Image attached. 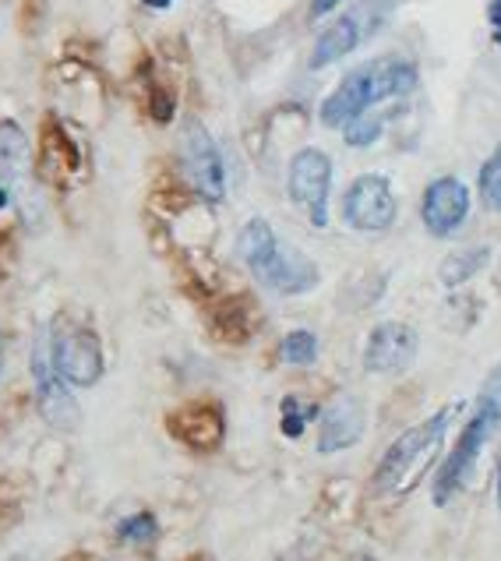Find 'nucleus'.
I'll use <instances>...</instances> for the list:
<instances>
[{"mask_svg": "<svg viewBox=\"0 0 501 561\" xmlns=\"http://www.w3.org/2000/svg\"><path fill=\"white\" fill-rule=\"evenodd\" d=\"M413 89H417V68L410 60H399V57L371 60L364 68L350 71L343 82L329 92V100L321 103V124L346 127L350 121L371 114V106L402 100V95H410Z\"/></svg>", "mask_w": 501, "mask_h": 561, "instance_id": "1", "label": "nucleus"}, {"mask_svg": "<svg viewBox=\"0 0 501 561\" xmlns=\"http://www.w3.org/2000/svg\"><path fill=\"white\" fill-rule=\"evenodd\" d=\"M459 407H445L428 421H420L417 427L402 431V435L385 448V456L375 470V491L385 499H399V494H410L424 473L434 467V459L442 456V445L448 435V424L456 416Z\"/></svg>", "mask_w": 501, "mask_h": 561, "instance_id": "2", "label": "nucleus"}, {"mask_svg": "<svg viewBox=\"0 0 501 561\" xmlns=\"http://www.w3.org/2000/svg\"><path fill=\"white\" fill-rule=\"evenodd\" d=\"M237 254L269 290L283 297H300L318 286V265L297 248L283 244L265 219L244 222V230L237 237Z\"/></svg>", "mask_w": 501, "mask_h": 561, "instance_id": "3", "label": "nucleus"}, {"mask_svg": "<svg viewBox=\"0 0 501 561\" xmlns=\"http://www.w3.org/2000/svg\"><path fill=\"white\" fill-rule=\"evenodd\" d=\"M498 427H501V364L488 375V381H483L470 421H466L456 448H452L439 477H434V505H448L466 484H470L483 445L494 438Z\"/></svg>", "mask_w": 501, "mask_h": 561, "instance_id": "4", "label": "nucleus"}, {"mask_svg": "<svg viewBox=\"0 0 501 561\" xmlns=\"http://www.w3.org/2000/svg\"><path fill=\"white\" fill-rule=\"evenodd\" d=\"M32 385H36V403L43 421L57 431H75L82 424V410H78L71 385L57 371L50 354V329H43L32 343Z\"/></svg>", "mask_w": 501, "mask_h": 561, "instance_id": "5", "label": "nucleus"}, {"mask_svg": "<svg viewBox=\"0 0 501 561\" xmlns=\"http://www.w3.org/2000/svg\"><path fill=\"white\" fill-rule=\"evenodd\" d=\"M50 354L64 381L78 389H92L106 371L103 343L89 325H50Z\"/></svg>", "mask_w": 501, "mask_h": 561, "instance_id": "6", "label": "nucleus"}, {"mask_svg": "<svg viewBox=\"0 0 501 561\" xmlns=\"http://www.w3.org/2000/svg\"><path fill=\"white\" fill-rule=\"evenodd\" d=\"M286 187L294 205L304 208L311 227H326L329 222V195H332V159L321 149H300L289 159Z\"/></svg>", "mask_w": 501, "mask_h": 561, "instance_id": "7", "label": "nucleus"}, {"mask_svg": "<svg viewBox=\"0 0 501 561\" xmlns=\"http://www.w3.org/2000/svg\"><path fill=\"white\" fill-rule=\"evenodd\" d=\"M399 202L392 184L382 178V173H364L357 178L343 195V219L346 227L361 230V233H382L396 222Z\"/></svg>", "mask_w": 501, "mask_h": 561, "instance_id": "8", "label": "nucleus"}, {"mask_svg": "<svg viewBox=\"0 0 501 561\" xmlns=\"http://www.w3.org/2000/svg\"><path fill=\"white\" fill-rule=\"evenodd\" d=\"M181 156H184V170L198 195L208 202H219L226 195V167H223L219 146L198 121H187Z\"/></svg>", "mask_w": 501, "mask_h": 561, "instance_id": "9", "label": "nucleus"}, {"mask_svg": "<svg viewBox=\"0 0 501 561\" xmlns=\"http://www.w3.org/2000/svg\"><path fill=\"white\" fill-rule=\"evenodd\" d=\"M466 216H470V191L459 178H439L424 187V198H420V219L431 237H452Z\"/></svg>", "mask_w": 501, "mask_h": 561, "instance_id": "10", "label": "nucleus"}, {"mask_svg": "<svg viewBox=\"0 0 501 561\" xmlns=\"http://www.w3.org/2000/svg\"><path fill=\"white\" fill-rule=\"evenodd\" d=\"M417 332L407 322H382L364 343V371L367 375H399L417 357Z\"/></svg>", "mask_w": 501, "mask_h": 561, "instance_id": "11", "label": "nucleus"}, {"mask_svg": "<svg viewBox=\"0 0 501 561\" xmlns=\"http://www.w3.org/2000/svg\"><path fill=\"white\" fill-rule=\"evenodd\" d=\"M367 427V410L357 396H335L332 403L321 410V427H318V453L332 456L343 453V448H353L364 438Z\"/></svg>", "mask_w": 501, "mask_h": 561, "instance_id": "12", "label": "nucleus"}, {"mask_svg": "<svg viewBox=\"0 0 501 561\" xmlns=\"http://www.w3.org/2000/svg\"><path fill=\"white\" fill-rule=\"evenodd\" d=\"M167 427L177 442H184L195 453H213L226 435V416L216 403H191L167 416Z\"/></svg>", "mask_w": 501, "mask_h": 561, "instance_id": "13", "label": "nucleus"}, {"mask_svg": "<svg viewBox=\"0 0 501 561\" xmlns=\"http://www.w3.org/2000/svg\"><path fill=\"white\" fill-rule=\"evenodd\" d=\"M361 39H364V22H361V14H343V19H335V22L315 39L311 68L321 71V68H329V64L343 60L346 54L357 50Z\"/></svg>", "mask_w": 501, "mask_h": 561, "instance_id": "14", "label": "nucleus"}, {"mask_svg": "<svg viewBox=\"0 0 501 561\" xmlns=\"http://www.w3.org/2000/svg\"><path fill=\"white\" fill-rule=\"evenodd\" d=\"M491 262V251L488 248H463V251H452L448 259L442 262L439 268V279L445 286H463V283H470L480 268H488Z\"/></svg>", "mask_w": 501, "mask_h": 561, "instance_id": "15", "label": "nucleus"}, {"mask_svg": "<svg viewBox=\"0 0 501 561\" xmlns=\"http://www.w3.org/2000/svg\"><path fill=\"white\" fill-rule=\"evenodd\" d=\"M29 167V141L14 121H0V173L4 178H22Z\"/></svg>", "mask_w": 501, "mask_h": 561, "instance_id": "16", "label": "nucleus"}, {"mask_svg": "<svg viewBox=\"0 0 501 561\" xmlns=\"http://www.w3.org/2000/svg\"><path fill=\"white\" fill-rule=\"evenodd\" d=\"M280 360L289 367H311L318 360V335L311 329H294L283 335Z\"/></svg>", "mask_w": 501, "mask_h": 561, "instance_id": "17", "label": "nucleus"}, {"mask_svg": "<svg viewBox=\"0 0 501 561\" xmlns=\"http://www.w3.org/2000/svg\"><path fill=\"white\" fill-rule=\"evenodd\" d=\"M117 540L127 543V548H149V543L159 540V519L152 512H135L117 523Z\"/></svg>", "mask_w": 501, "mask_h": 561, "instance_id": "18", "label": "nucleus"}, {"mask_svg": "<svg viewBox=\"0 0 501 561\" xmlns=\"http://www.w3.org/2000/svg\"><path fill=\"white\" fill-rule=\"evenodd\" d=\"M318 416V407H307V403H300L297 396H286L283 399V407H280V427H283V435L286 438H300L304 431H307V424H311Z\"/></svg>", "mask_w": 501, "mask_h": 561, "instance_id": "19", "label": "nucleus"}, {"mask_svg": "<svg viewBox=\"0 0 501 561\" xmlns=\"http://www.w3.org/2000/svg\"><path fill=\"white\" fill-rule=\"evenodd\" d=\"M477 187H480L483 205H488L491 213H501V146L488 156V163L480 167Z\"/></svg>", "mask_w": 501, "mask_h": 561, "instance_id": "20", "label": "nucleus"}, {"mask_svg": "<svg viewBox=\"0 0 501 561\" xmlns=\"http://www.w3.org/2000/svg\"><path fill=\"white\" fill-rule=\"evenodd\" d=\"M343 135H346V146L364 149V146H371V141H378V135H382V121H378V117H371V114H364V117H357V121H350V124L343 127Z\"/></svg>", "mask_w": 501, "mask_h": 561, "instance_id": "21", "label": "nucleus"}, {"mask_svg": "<svg viewBox=\"0 0 501 561\" xmlns=\"http://www.w3.org/2000/svg\"><path fill=\"white\" fill-rule=\"evenodd\" d=\"M149 114L159 121V124H167L173 121V95L163 92V89H152V100H149Z\"/></svg>", "mask_w": 501, "mask_h": 561, "instance_id": "22", "label": "nucleus"}, {"mask_svg": "<svg viewBox=\"0 0 501 561\" xmlns=\"http://www.w3.org/2000/svg\"><path fill=\"white\" fill-rule=\"evenodd\" d=\"M488 19H491V36H494V43L501 46V0H491Z\"/></svg>", "mask_w": 501, "mask_h": 561, "instance_id": "23", "label": "nucleus"}, {"mask_svg": "<svg viewBox=\"0 0 501 561\" xmlns=\"http://www.w3.org/2000/svg\"><path fill=\"white\" fill-rule=\"evenodd\" d=\"M339 4H343V0H311V19H326Z\"/></svg>", "mask_w": 501, "mask_h": 561, "instance_id": "24", "label": "nucleus"}, {"mask_svg": "<svg viewBox=\"0 0 501 561\" xmlns=\"http://www.w3.org/2000/svg\"><path fill=\"white\" fill-rule=\"evenodd\" d=\"M494 494H498V508H501V448H498V473H494Z\"/></svg>", "mask_w": 501, "mask_h": 561, "instance_id": "25", "label": "nucleus"}, {"mask_svg": "<svg viewBox=\"0 0 501 561\" xmlns=\"http://www.w3.org/2000/svg\"><path fill=\"white\" fill-rule=\"evenodd\" d=\"M141 4H149V8H156V11H167L173 0H141Z\"/></svg>", "mask_w": 501, "mask_h": 561, "instance_id": "26", "label": "nucleus"}, {"mask_svg": "<svg viewBox=\"0 0 501 561\" xmlns=\"http://www.w3.org/2000/svg\"><path fill=\"white\" fill-rule=\"evenodd\" d=\"M8 202H11V195H8V184L0 181V208H8Z\"/></svg>", "mask_w": 501, "mask_h": 561, "instance_id": "27", "label": "nucleus"}, {"mask_svg": "<svg viewBox=\"0 0 501 561\" xmlns=\"http://www.w3.org/2000/svg\"><path fill=\"white\" fill-rule=\"evenodd\" d=\"M494 286H498V294H501V265L494 268Z\"/></svg>", "mask_w": 501, "mask_h": 561, "instance_id": "28", "label": "nucleus"}]
</instances>
